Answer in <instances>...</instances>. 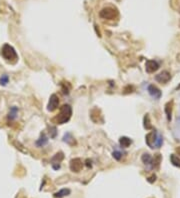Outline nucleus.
I'll list each match as a JSON object with an SVG mask.
<instances>
[{"label":"nucleus","instance_id":"nucleus-18","mask_svg":"<svg viewBox=\"0 0 180 198\" xmlns=\"http://www.w3.org/2000/svg\"><path fill=\"white\" fill-rule=\"evenodd\" d=\"M170 161H171V163H172L174 166L180 168V158L177 156V155L171 154L170 155Z\"/></svg>","mask_w":180,"mask_h":198},{"label":"nucleus","instance_id":"nucleus-7","mask_svg":"<svg viewBox=\"0 0 180 198\" xmlns=\"http://www.w3.org/2000/svg\"><path fill=\"white\" fill-rule=\"evenodd\" d=\"M82 167H83V163L80 158H74L70 161V170L72 172L78 173V172L82 170Z\"/></svg>","mask_w":180,"mask_h":198},{"label":"nucleus","instance_id":"nucleus-14","mask_svg":"<svg viewBox=\"0 0 180 198\" xmlns=\"http://www.w3.org/2000/svg\"><path fill=\"white\" fill-rule=\"evenodd\" d=\"M141 160H142V162L145 164V165H151L152 166L153 158L151 157V155H150L149 153H143L142 156H141Z\"/></svg>","mask_w":180,"mask_h":198},{"label":"nucleus","instance_id":"nucleus-23","mask_svg":"<svg viewBox=\"0 0 180 198\" xmlns=\"http://www.w3.org/2000/svg\"><path fill=\"white\" fill-rule=\"evenodd\" d=\"M91 163H92L91 160H89V159H87V160H86V165H87V167H91V166H92V164H91Z\"/></svg>","mask_w":180,"mask_h":198},{"label":"nucleus","instance_id":"nucleus-10","mask_svg":"<svg viewBox=\"0 0 180 198\" xmlns=\"http://www.w3.org/2000/svg\"><path fill=\"white\" fill-rule=\"evenodd\" d=\"M63 158H64V155H63L62 152H57L56 154L54 155V156L52 157V159H51L53 169H55V170L59 169V168H60V162L62 161Z\"/></svg>","mask_w":180,"mask_h":198},{"label":"nucleus","instance_id":"nucleus-5","mask_svg":"<svg viewBox=\"0 0 180 198\" xmlns=\"http://www.w3.org/2000/svg\"><path fill=\"white\" fill-rule=\"evenodd\" d=\"M59 106V98L56 94H52L50 96V99L48 101V104H47V110L49 112H53L55 111Z\"/></svg>","mask_w":180,"mask_h":198},{"label":"nucleus","instance_id":"nucleus-16","mask_svg":"<svg viewBox=\"0 0 180 198\" xmlns=\"http://www.w3.org/2000/svg\"><path fill=\"white\" fill-rule=\"evenodd\" d=\"M63 141L66 142L67 144H69V145H74V144H75L74 137L72 136V134L69 133V132H67V133L65 134V135L63 136Z\"/></svg>","mask_w":180,"mask_h":198},{"label":"nucleus","instance_id":"nucleus-9","mask_svg":"<svg viewBox=\"0 0 180 198\" xmlns=\"http://www.w3.org/2000/svg\"><path fill=\"white\" fill-rule=\"evenodd\" d=\"M171 79V75L170 73L168 72V71H162V72H160L159 74H157L156 76H155V80L157 82H159L161 84H165L169 81V80Z\"/></svg>","mask_w":180,"mask_h":198},{"label":"nucleus","instance_id":"nucleus-22","mask_svg":"<svg viewBox=\"0 0 180 198\" xmlns=\"http://www.w3.org/2000/svg\"><path fill=\"white\" fill-rule=\"evenodd\" d=\"M147 180H148V182H150V183H153L154 181L156 180V175H152L151 177H148V178H147Z\"/></svg>","mask_w":180,"mask_h":198},{"label":"nucleus","instance_id":"nucleus-8","mask_svg":"<svg viewBox=\"0 0 180 198\" xmlns=\"http://www.w3.org/2000/svg\"><path fill=\"white\" fill-rule=\"evenodd\" d=\"M159 68V63H158L156 60H147L146 63H145V70H146L147 73H154L155 71L158 70Z\"/></svg>","mask_w":180,"mask_h":198},{"label":"nucleus","instance_id":"nucleus-11","mask_svg":"<svg viewBox=\"0 0 180 198\" xmlns=\"http://www.w3.org/2000/svg\"><path fill=\"white\" fill-rule=\"evenodd\" d=\"M47 143H48V137L46 136V134L44 132H42L40 134V137L36 140L35 144L37 147H43L47 144Z\"/></svg>","mask_w":180,"mask_h":198},{"label":"nucleus","instance_id":"nucleus-15","mask_svg":"<svg viewBox=\"0 0 180 198\" xmlns=\"http://www.w3.org/2000/svg\"><path fill=\"white\" fill-rule=\"evenodd\" d=\"M17 114H18V107L16 106H12L9 110V113H8V119L9 120H15Z\"/></svg>","mask_w":180,"mask_h":198},{"label":"nucleus","instance_id":"nucleus-12","mask_svg":"<svg viewBox=\"0 0 180 198\" xmlns=\"http://www.w3.org/2000/svg\"><path fill=\"white\" fill-rule=\"evenodd\" d=\"M131 143H132L131 139L128 137L123 136V137H120L119 139V144L122 148H128V147L131 145Z\"/></svg>","mask_w":180,"mask_h":198},{"label":"nucleus","instance_id":"nucleus-25","mask_svg":"<svg viewBox=\"0 0 180 198\" xmlns=\"http://www.w3.org/2000/svg\"><path fill=\"white\" fill-rule=\"evenodd\" d=\"M176 89H177V90H178V89H180V84H179V85L177 86V88H176Z\"/></svg>","mask_w":180,"mask_h":198},{"label":"nucleus","instance_id":"nucleus-13","mask_svg":"<svg viewBox=\"0 0 180 198\" xmlns=\"http://www.w3.org/2000/svg\"><path fill=\"white\" fill-rule=\"evenodd\" d=\"M70 193H71L70 189H68V188H63V189H61V190H59L58 192L54 193V197H55V198H62V197H64V196L69 195Z\"/></svg>","mask_w":180,"mask_h":198},{"label":"nucleus","instance_id":"nucleus-4","mask_svg":"<svg viewBox=\"0 0 180 198\" xmlns=\"http://www.w3.org/2000/svg\"><path fill=\"white\" fill-rule=\"evenodd\" d=\"M117 11L113 9L111 7H106L103 8L100 12H99V16L103 19H107V20H112L117 16Z\"/></svg>","mask_w":180,"mask_h":198},{"label":"nucleus","instance_id":"nucleus-19","mask_svg":"<svg viewBox=\"0 0 180 198\" xmlns=\"http://www.w3.org/2000/svg\"><path fill=\"white\" fill-rule=\"evenodd\" d=\"M143 122H144V128L145 129L149 130V129L152 128V125H151V123H150V118H149V115L148 114H146V115L144 116Z\"/></svg>","mask_w":180,"mask_h":198},{"label":"nucleus","instance_id":"nucleus-17","mask_svg":"<svg viewBox=\"0 0 180 198\" xmlns=\"http://www.w3.org/2000/svg\"><path fill=\"white\" fill-rule=\"evenodd\" d=\"M165 113L167 120L171 121V114H172V102H168L165 105Z\"/></svg>","mask_w":180,"mask_h":198},{"label":"nucleus","instance_id":"nucleus-6","mask_svg":"<svg viewBox=\"0 0 180 198\" xmlns=\"http://www.w3.org/2000/svg\"><path fill=\"white\" fill-rule=\"evenodd\" d=\"M147 91H148V93L150 94V96H151L152 98L156 99V100L160 99L161 96H162V92L160 91L159 88L154 85V84H150V85L148 86V88H147Z\"/></svg>","mask_w":180,"mask_h":198},{"label":"nucleus","instance_id":"nucleus-2","mask_svg":"<svg viewBox=\"0 0 180 198\" xmlns=\"http://www.w3.org/2000/svg\"><path fill=\"white\" fill-rule=\"evenodd\" d=\"M145 142L150 147V148H160L163 144V138L157 131L153 130V131L149 132L145 136Z\"/></svg>","mask_w":180,"mask_h":198},{"label":"nucleus","instance_id":"nucleus-20","mask_svg":"<svg viewBox=\"0 0 180 198\" xmlns=\"http://www.w3.org/2000/svg\"><path fill=\"white\" fill-rule=\"evenodd\" d=\"M8 81H9V76H8L7 74H3L0 76V85L5 86L7 85Z\"/></svg>","mask_w":180,"mask_h":198},{"label":"nucleus","instance_id":"nucleus-21","mask_svg":"<svg viewBox=\"0 0 180 198\" xmlns=\"http://www.w3.org/2000/svg\"><path fill=\"white\" fill-rule=\"evenodd\" d=\"M112 156L114 159H116L117 161H119V160H121V158H122V152L119 150H115L112 152Z\"/></svg>","mask_w":180,"mask_h":198},{"label":"nucleus","instance_id":"nucleus-1","mask_svg":"<svg viewBox=\"0 0 180 198\" xmlns=\"http://www.w3.org/2000/svg\"><path fill=\"white\" fill-rule=\"evenodd\" d=\"M72 115V109L70 107V105L64 104L60 107L59 113L52 119V122L56 124H64L66 122L69 121Z\"/></svg>","mask_w":180,"mask_h":198},{"label":"nucleus","instance_id":"nucleus-24","mask_svg":"<svg viewBox=\"0 0 180 198\" xmlns=\"http://www.w3.org/2000/svg\"><path fill=\"white\" fill-rule=\"evenodd\" d=\"M176 151H177V153H178V154L180 155V147H178V148L176 149Z\"/></svg>","mask_w":180,"mask_h":198},{"label":"nucleus","instance_id":"nucleus-3","mask_svg":"<svg viewBox=\"0 0 180 198\" xmlns=\"http://www.w3.org/2000/svg\"><path fill=\"white\" fill-rule=\"evenodd\" d=\"M1 55L8 62H16L18 59V55L15 49L9 44H4L1 48Z\"/></svg>","mask_w":180,"mask_h":198}]
</instances>
